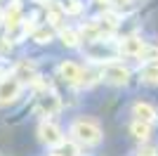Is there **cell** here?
Instances as JSON below:
<instances>
[{
  "instance_id": "cell-1",
  "label": "cell",
  "mask_w": 158,
  "mask_h": 156,
  "mask_svg": "<svg viewBox=\"0 0 158 156\" xmlns=\"http://www.w3.org/2000/svg\"><path fill=\"white\" fill-rule=\"evenodd\" d=\"M71 135L76 137L80 144H87V147L102 142V128H99L94 121H90V118H78V121H73Z\"/></svg>"
},
{
  "instance_id": "cell-2",
  "label": "cell",
  "mask_w": 158,
  "mask_h": 156,
  "mask_svg": "<svg viewBox=\"0 0 158 156\" xmlns=\"http://www.w3.org/2000/svg\"><path fill=\"white\" fill-rule=\"evenodd\" d=\"M21 92V80L17 76H7L0 80V104H10L19 97Z\"/></svg>"
},
{
  "instance_id": "cell-3",
  "label": "cell",
  "mask_w": 158,
  "mask_h": 156,
  "mask_svg": "<svg viewBox=\"0 0 158 156\" xmlns=\"http://www.w3.org/2000/svg\"><path fill=\"white\" fill-rule=\"evenodd\" d=\"M38 135H40V140H43L47 147H61V144H64V135H61V130L57 128L54 123H50V121H43V123H40Z\"/></svg>"
},
{
  "instance_id": "cell-4",
  "label": "cell",
  "mask_w": 158,
  "mask_h": 156,
  "mask_svg": "<svg viewBox=\"0 0 158 156\" xmlns=\"http://www.w3.org/2000/svg\"><path fill=\"white\" fill-rule=\"evenodd\" d=\"M57 71H59L61 80H66V83H71V85H80L83 83V73H85L78 64H73V62H61V64L57 66Z\"/></svg>"
},
{
  "instance_id": "cell-5",
  "label": "cell",
  "mask_w": 158,
  "mask_h": 156,
  "mask_svg": "<svg viewBox=\"0 0 158 156\" xmlns=\"http://www.w3.org/2000/svg\"><path fill=\"white\" fill-rule=\"evenodd\" d=\"M102 76L113 85H125L127 78H130V71H127L123 64H106L104 71H102Z\"/></svg>"
},
{
  "instance_id": "cell-6",
  "label": "cell",
  "mask_w": 158,
  "mask_h": 156,
  "mask_svg": "<svg viewBox=\"0 0 158 156\" xmlns=\"http://www.w3.org/2000/svg\"><path fill=\"white\" fill-rule=\"evenodd\" d=\"M132 116H135V121H142V123H149L151 125L153 121H156V109H153L151 104L146 102H135L132 104Z\"/></svg>"
},
{
  "instance_id": "cell-7",
  "label": "cell",
  "mask_w": 158,
  "mask_h": 156,
  "mask_svg": "<svg viewBox=\"0 0 158 156\" xmlns=\"http://www.w3.org/2000/svg\"><path fill=\"white\" fill-rule=\"evenodd\" d=\"M118 50L123 52V54H130V57H142V52L146 50V43L142 38L130 36V38H123V43L118 45Z\"/></svg>"
},
{
  "instance_id": "cell-8",
  "label": "cell",
  "mask_w": 158,
  "mask_h": 156,
  "mask_svg": "<svg viewBox=\"0 0 158 156\" xmlns=\"http://www.w3.org/2000/svg\"><path fill=\"white\" fill-rule=\"evenodd\" d=\"M38 111L43 116H52L54 111H59V99L54 97V95H43L38 102Z\"/></svg>"
},
{
  "instance_id": "cell-9",
  "label": "cell",
  "mask_w": 158,
  "mask_h": 156,
  "mask_svg": "<svg viewBox=\"0 0 158 156\" xmlns=\"http://www.w3.org/2000/svg\"><path fill=\"white\" fill-rule=\"evenodd\" d=\"M5 24H7V28H17V26L21 24V5H19V2H12V5L7 7Z\"/></svg>"
},
{
  "instance_id": "cell-10",
  "label": "cell",
  "mask_w": 158,
  "mask_h": 156,
  "mask_svg": "<svg viewBox=\"0 0 158 156\" xmlns=\"http://www.w3.org/2000/svg\"><path fill=\"white\" fill-rule=\"evenodd\" d=\"M139 76H142V80H144V83L156 85V83H158V62H146V64L142 66Z\"/></svg>"
},
{
  "instance_id": "cell-11",
  "label": "cell",
  "mask_w": 158,
  "mask_h": 156,
  "mask_svg": "<svg viewBox=\"0 0 158 156\" xmlns=\"http://www.w3.org/2000/svg\"><path fill=\"white\" fill-rule=\"evenodd\" d=\"M33 40H35V43H50V40L54 38V26L50 24H43V26H38V28H35V31H33V36H31Z\"/></svg>"
},
{
  "instance_id": "cell-12",
  "label": "cell",
  "mask_w": 158,
  "mask_h": 156,
  "mask_svg": "<svg viewBox=\"0 0 158 156\" xmlns=\"http://www.w3.org/2000/svg\"><path fill=\"white\" fill-rule=\"evenodd\" d=\"M130 132H132V137H137V140H149V135H151V125L142 123V121H132Z\"/></svg>"
},
{
  "instance_id": "cell-13",
  "label": "cell",
  "mask_w": 158,
  "mask_h": 156,
  "mask_svg": "<svg viewBox=\"0 0 158 156\" xmlns=\"http://www.w3.org/2000/svg\"><path fill=\"white\" fill-rule=\"evenodd\" d=\"M57 5H59V12H66V14H78L80 12L78 0H57Z\"/></svg>"
},
{
  "instance_id": "cell-14",
  "label": "cell",
  "mask_w": 158,
  "mask_h": 156,
  "mask_svg": "<svg viewBox=\"0 0 158 156\" xmlns=\"http://www.w3.org/2000/svg\"><path fill=\"white\" fill-rule=\"evenodd\" d=\"M61 40H64V45L76 47V45H78V40H80V33L73 31V28H64V31H61Z\"/></svg>"
},
{
  "instance_id": "cell-15",
  "label": "cell",
  "mask_w": 158,
  "mask_h": 156,
  "mask_svg": "<svg viewBox=\"0 0 158 156\" xmlns=\"http://www.w3.org/2000/svg\"><path fill=\"white\" fill-rule=\"evenodd\" d=\"M139 156H156V147H144Z\"/></svg>"
},
{
  "instance_id": "cell-16",
  "label": "cell",
  "mask_w": 158,
  "mask_h": 156,
  "mask_svg": "<svg viewBox=\"0 0 158 156\" xmlns=\"http://www.w3.org/2000/svg\"><path fill=\"white\" fill-rule=\"evenodd\" d=\"M116 2H120V5H123V2H130V0H116Z\"/></svg>"
},
{
  "instance_id": "cell-17",
  "label": "cell",
  "mask_w": 158,
  "mask_h": 156,
  "mask_svg": "<svg viewBox=\"0 0 158 156\" xmlns=\"http://www.w3.org/2000/svg\"><path fill=\"white\" fill-rule=\"evenodd\" d=\"M52 156H54V154H52Z\"/></svg>"
}]
</instances>
